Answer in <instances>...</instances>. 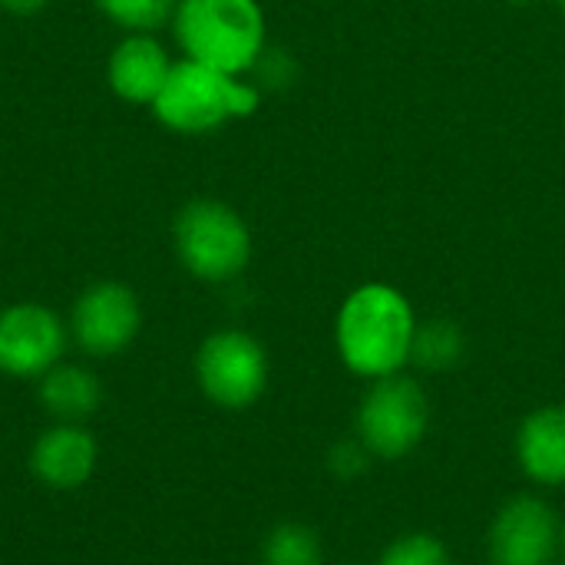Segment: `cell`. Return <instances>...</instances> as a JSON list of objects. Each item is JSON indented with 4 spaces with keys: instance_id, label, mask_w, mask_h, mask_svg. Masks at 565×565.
Here are the masks:
<instances>
[{
    "instance_id": "3",
    "label": "cell",
    "mask_w": 565,
    "mask_h": 565,
    "mask_svg": "<svg viewBox=\"0 0 565 565\" xmlns=\"http://www.w3.org/2000/svg\"><path fill=\"white\" fill-rule=\"evenodd\" d=\"M262 109V86L248 76H232L205 63L179 56L149 113L156 122L179 136H209L235 119Z\"/></svg>"
},
{
    "instance_id": "22",
    "label": "cell",
    "mask_w": 565,
    "mask_h": 565,
    "mask_svg": "<svg viewBox=\"0 0 565 565\" xmlns=\"http://www.w3.org/2000/svg\"><path fill=\"white\" fill-rule=\"evenodd\" d=\"M338 565H361V563H338Z\"/></svg>"
},
{
    "instance_id": "20",
    "label": "cell",
    "mask_w": 565,
    "mask_h": 565,
    "mask_svg": "<svg viewBox=\"0 0 565 565\" xmlns=\"http://www.w3.org/2000/svg\"><path fill=\"white\" fill-rule=\"evenodd\" d=\"M559 563H565V516H563V530H559Z\"/></svg>"
},
{
    "instance_id": "1",
    "label": "cell",
    "mask_w": 565,
    "mask_h": 565,
    "mask_svg": "<svg viewBox=\"0 0 565 565\" xmlns=\"http://www.w3.org/2000/svg\"><path fill=\"white\" fill-rule=\"evenodd\" d=\"M414 301L391 281H364L351 288L334 315V351L341 367L371 384L404 374L417 338Z\"/></svg>"
},
{
    "instance_id": "10",
    "label": "cell",
    "mask_w": 565,
    "mask_h": 565,
    "mask_svg": "<svg viewBox=\"0 0 565 565\" xmlns=\"http://www.w3.org/2000/svg\"><path fill=\"white\" fill-rule=\"evenodd\" d=\"M172 50L159 33H122L106 56V86L126 106H152L172 73Z\"/></svg>"
},
{
    "instance_id": "12",
    "label": "cell",
    "mask_w": 565,
    "mask_h": 565,
    "mask_svg": "<svg viewBox=\"0 0 565 565\" xmlns=\"http://www.w3.org/2000/svg\"><path fill=\"white\" fill-rule=\"evenodd\" d=\"M99 463V444L83 424H53L46 427L33 450L30 470L50 490H79Z\"/></svg>"
},
{
    "instance_id": "9",
    "label": "cell",
    "mask_w": 565,
    "mask_h": 565,
    "mask_svg": "<svg viewBox=\"0 0 565 565\" xmlns=\"http://www.w3.org/2000/svg\"><path fill=\"white\" fill-rule=\"evenodd\" d=\"M70 348L66 321L40 305L17 301L0 308V374L17 381H40L63 361Z\"/></svg>"
},
{
    "instance_id": "23",
    "label": "cell",
    "mask_w": 565,
    "mask_h": 565,
    "mask_svg": "<svg viewBox=\"0 0 565 565\" xmlns=\"http://www.w3.org/2000/svg\"><path fill=\"white\" fill-rule=\"evenodd\" d=\"M559 7H563V13H565V0H559Z\"/></svg>"
},
{
    "instance_id": "8",
    "label": "cell",
    "mask_w": 565,
    "mask_h": 565,
    "mask_svg": "<svg viewBox=\"0 0 565 565\" xmlns=\"http://www.w3.org/2000/svg\"><path fill=\"white\" fill-rule=\"evenodd\" d=\"M70 341L89 358H116L122 354L142 328L139 295L116 278H103L86 285L66 318Z\"/></svg>"
},
{
    "instance_id": "13",
    "label": "cell",
    "mask_w": 565,
    "mask_h": 565,
    "mask_svg": "<svg viewBox=\"0 0 565 565\" xmlns=\"http://www.w3.org/2000/svg\"><path fill=\"white\" fill-rule=\"evenodd\" d=\"M36 401L56 424H83L99 411L103 384L89 367L60 361L36 381Z\"/></svg>"
},
{
    "instance_id": "14",
    "label": "cell",
    "mask_w": 565,
    "mask_h": 565,
    "mask_svg": "<svg viewBox=\"0 0 565 565\" xmlns=\"http://www.w3.org/2000/svg\"><path fill=\"white\" fill-rule=\"evenodd\" d=\"M467 354V334L457 321L450 318H430L417 324L414 351H411V367L420 374H447L460 367Z\"/></svg>"
},
{
    "instance_id": "21",
    "label": "cell",
    "mask_w": 565,
    "mask_h": 565,
    "mask_svg": "<svg viewBox=\"0 0 565 565\" xmlns=\"http://www.w3.org/2000/svg\"><path fill=\"white\" fill-rule=\"evenodd\" d=\"M513 3H533V0H513Z\"/></svg>"
},
{
    "instance_id": "18",
    "label": "cell",
    "mask_w": 565,
    "mask_h": 565,
    "mask_svg": "<svg viewBox=\"0 0 565 565\" xmlns=\"http://www.w3.org/2000/svg\"><path fill=\"white\" fill-rule=\"evenodd\" d=\"M324 463H328V473H331L334 480L354 483V480H361V477L374 467V457L367 454V447H364L354 434H348V437H341V440H334V444L328 447Z\"/></svg>"
},
{
    "instance_id": "4",
    "label": "cell",
    "mask_w": 565,
    "mask_h": 565,
    "mask_svg": "<svg viewBox=\"0 0 565 565\" xmlns=\"http://www.w3.org/2000/svg\"><path fill=\"white\" fill-rule=\"evenodd\" d=\"M179 265L205 285H228L252 265L255 238L245 215L222 199H192L172 218Z\"/></svg>"
},
{
    "instance_id": "7",
    "label": "cell",
    "mask_w": 565,
    "mask_h": 565,
    "mask_svg": "<svg viewBox=\"0 0 565 565\" xmlns=\"http://www.w3.org/2000/svg\"><path fill=\"white\" fill-rule=\"evenodd\" d=\"M559 530L563 513L540 490L513 493L487 526V559L490 565H556Z\"/></svg>"
},
{
    "instance_id": "17",
    "label": "cell",
    "mask_w": 565,
    "mask_h": 565,
    "mask_svg": "<svg viewBox=\"0 0 565 565\" xmlns=\"http://www.w3.org/2000/svg\"><path fill=\"white\" fill-rule=\"evenodd\" d=\"M374 565H454L450 546L427 530H411L394 536L381 553Z\"/></svg>"
},
{
    "instance_id": "2",
    "label": "cell",
    "mask_w": 565,
    "mask_h": 565,
    "mask_svg": "<svg viewBox=\"0 0 565 565\" xmlns=\"http://www.w3.org/2000/svg\"><path fill=\"white\" fill-rule=\"evenodd\" d=\"M169 30L185 60L232 76H252L268 53L262 0H179Z\"/></svg>"
},
{
    "instance_id": "24",
    "label": "cell",
    "mask_w": 565,
    "mask_h": 565,
    "mask_svg": "<svg viewBox=\"0 0 565 565\" xmlns=\"http://www.w3.org/2000/svg\"><path fill=\"white\" fill-rule=\"evenodd\" d=\"M556 565H565V563H556Z\"/></svg>"
},
{
    "instance_id": "15",
    "label": "cell",
    "mask_w": 565,
    "mask_h": 565,
    "mask_svg": "<svg viewBox=\"0 0 565 565\" xmlns=\"http://www.w3.org/2000/svg\"><path fill=\"white\" fill-rule=\"evenodd\" d=\"M262 565H328L324 543L308 523H278L262 540Z\"/></svg>"
},
{
    "instance_id": "6",
    "label": "cell",
    "mask_w": 565,
    "mask_h": 565,
    "mask_svg": "<svg viewBox=\"0 0 565 565\" xmlns=\"http://www.w3.org/2000/svg\"><path fill=\"white\" fill-rule=\"evenodd\" d=\"M192 371L202 397L235 414L255 407L271 381L268 351L245 328H218L205 334L195 351Z\"/></svg>"
},
{
    "instance_id": "5",
    "label": "cell",
    "mask_w": 565,
    "mask_h": 565,
    "mask_svg": "<svg viewBox=\"0 0 565 565\" xmlns=\"http://www.w3.org/2000/svg\"><path fill=\"white\" fill-rule=\"evenodd\" d=\"M434 427V401L427 384L404 371L371 381L354 407V437L374 463H401L420 450Z\"/></svg>"
},
{
    "instance_id": "19",
    "label": "cell",
    "mask_w": 565,
    "mask_h": 565,
    "mask_svg": "<svg viewBox=\"0 0 565 565\" xmlns=\"http://www.w3.org/2000/svg\"><path fill=\"white\" fill-rule=\"evenodd\" d=\"M46 7H50V0H0V10L10 17H33Z\"/></svg>"
},
{
    "instance_id": "16",
    "label": "cell",
    "mask_w": 565,
    "mask_h": 565,
    "mask_svg": "<svg viewBox=\"0 0 565 565\" xmlns=\"http://www.w3.org/2000/svg\"><path fill=\"white\" fill-rule=\"evenodd\" d=\"M93 10L122 33H159L169 26L179 0H89Z\"/></svg>"
},
{
    "instance_id": "11",
    "label": "cell",
    "mask_w": 565,
    "mask_h": 565,
    "mask_svg": "<svg viewBox=\"0 0 565 565\" xmlns=\"http://www.w3.org/2000/svg\"><path fill=\"white\" fill-rule=\"evenodd\" d=\"M513 463L533 490H565V404H540L520 417Z\"/></svg>"
}]
</instances>
